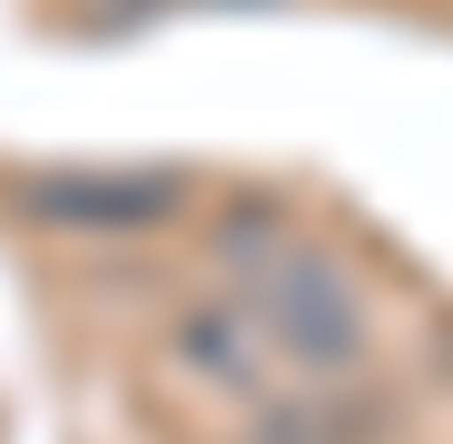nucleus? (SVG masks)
Returning <instances> with one entry per match:
<instances>
[{"instance_id": "f257e3e1", "label": "nucleus", "mask_w": 453, "mask_h": 444, "mask_svg": "<svg viewBox=\"0 0 453 444\" xmlns=\"http://www.w3.org/2000/svg\"><path fill=\"white\" fill-rule=\"evenodd\" d=\"M226 257L247 267L237 307L257 316V336H266L286 365H306V376H345V365H365V296L345 286V267H326L316 247H296V238H266V228H237Z\"/></svg>"}, {"instance_id": "7ed1b4c3", "label": "nucleus", "mask_w": 453, "mask_h": 444, "mask_svg": "<svg viewBox=\"0 0 453 444\" xmlns=\"http://www.w3.org/2000/svg\"><path fill=\"white\" fill-rule=\"evenodd\" d=\"M178 355L197 365L207 386H237V395H266V336L237 296H217V307H188L178 316Z\"/></svg>"}, {"instance_id": "f03ea898", "label": "nucleus", "mask_w": 453, "mask_h": 444, "mask_svg": "<svg viewBox=\"0 0 453 444\" xmlns=\"http://www.w3.org/2000/svg\"><path fill=\"white\" fill-rule=\"evenodd\" d=\"M178 198H188L178 168H40L11 188V207L40 228H158Z\"/></svg>"}]
</instances>
